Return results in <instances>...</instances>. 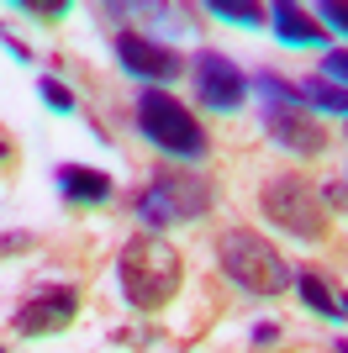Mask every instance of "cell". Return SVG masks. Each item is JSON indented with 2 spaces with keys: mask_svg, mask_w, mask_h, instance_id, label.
Returning a JSON list of instances; mask_svg holds the SVG:
<instances>
[{
  "mask_svg": "<svg viewBox=\"0 0 348 353\" xmlns=\"http://www.w3.org/2000/svg\"><path fill=\"white\" fill-rule=\"evenodd\" d=\"M116 280H122V295L132 311H164L185 280V259L159 232H137L116 259Z\"/></svg>",
  "mask_w": 348,
  "mask_h": 353,
  "instance_id": "6da1fadb",
  "label": "cell"
},
{
  "mask_svg": "<svg viewBox=\"0 0 348 353\" xmlns=\"http://www.w3.org/2000/svg\"><path fill=\"white\" fill-rule=\"evenodd\" d=\"M217 264L238 290L248 295H285L296 269L285 264V253L269 243V237L248 232V227H232V232L217 237Z\"/></svg>",
  "mask_w": 348,
  "mask_h": 353,
  "instance_id": "7a4b0ae2",
  "label": "cell"
},
{
  "mask_svg": "<svg viewBox=\"0 0 348 353\" xmlns=\"http://www.w3.org/2000/svg\"><path fill=\"white\" fill-rule=\"evenodd\" d=\"M137 132L153 148H164L169 159H201L206 148H211L206 143V127L195 121V111L180 105L169 90H159V85H148L143 95H137Z\"/></svg>",
  "mask_w": 348,
  "mask_h": 353,
  "instance_id": "3957f363",
  "label": "cell"
},
{
  "mask_svg": "<svg viewBox=\"0 0 348 353\" xmlns=\"http://www.w3.org/2000/svg\"><path fill=\"white\" fill-rule=\"evenodd\" d=\"M259 211L275 221L280 232L301 237V243H322V237L333 232V211L322 206V190L317 185H306L296 174H275L269 185L259 190Z\"/></svg>",
  "mask_w": 348,
  "mask_h": 353,
  "instance_id": "277c9868",
  "label": "cell"
},
{
  "mask_svg": "<svg viewBox=\"0 0 348 353\" xmlns=\"http://www.w3.org/2000/svg\"><path fill=\"white\" fill-rule=\"evenodd\" d=\"M259 121H264V132H269V143L285 148V153H301V159H317L333 143L327 127L311 117V105H296V101H264Z\"/></svg>",
  "mask_w": 348,
  "mask_h": 353,
  "instance_id": "5b68a950",
  "label": "cell"
},
{
  "mask_svg": "<svg viewBox=\"0 0 348 353\" xmlns=\"http://www.w3.org/2000/svg\"><path fill=\"white\" fill-rule=\"evenodd\" d=\"M190 85H195V101L206 111H238L248 101V74L217 48H201L190 59Z\"/></svg>",
  "mask_w": 348,
  "mask_h": 353,
  "instance_id": "8992f818",
  "label": "cell"
},
{
  "mask_svg": "<svg viewBox=\"0 0 348 353\" xmlns=\"http://www.w3.org/2000/svg\"><path fill=\"white\" fill-rule=\"evenodd\" d=\"M74 316H79V290L74 285H37L32 295L16 301L11 327L21 338H48V332H64Z\"/></svg>",
  "mask_w": 348,
  "mask_h": 353,
  "instance_id": "52a82bcc",
  "label": "cell"
},
{
  "mask_svg": "<svg viewBox=\"0 0 348 353\" xmlns=\"http://www.w3.org/2000/svg\"><path fill=\"white\" fill-rule=\"evenodd\" d=\"M148 195L164 206L169 221H195L211 211V179L201 174H185V169H159L148 179Z\"/></svg>",
  "mask_w": 348,
  "mask_h": 353,
  "instance_id": "ba28073f",
  "label": "cell"
},
{
  "mask_svg": "<svg viewBox=\"0 0 348 353\" xmlns=\"http://www.w3.org/2000/svg\"><path fill=\"white\" fill-rule=\"evenodd\" d=\"M116 59H122V69L137 74V79H180V69H185V59L174 53V48H164L159 37H143V32H116Z\"/></svg>",
  "mask_w": 348,
  "mask_h": 353,
  "instance_id": "9c48e42d",
  "label": "cell"
},
{
  "mask_svg": "<svg viewBox=\"0 0 348 353\" xmlns=\"http://www.w3.org/2000/svg\"><path fill=\"white\" fill-rule=\"evenodd\" d=\"M58 190H64V201H74V206H106L116 185H111V174H101V169L64 163V169H58Z\"/></svg>",
  "mask_w": 348,
  "mask_h": 353,
  "instance_id": "30bf717a",
  "label": "cell"
},
{
  "mask_svg": "<svg viewBox=\"0 0 348 353\" xmlns=\"http://www.w3.org/2000/svg\"><path fill=\"white\" fill-rule=\"evenodd\" d=\"M269 21H275V37H280V43H290V48H317L322 37H327V27L311 21V11H301L296 0L269 6Z\"/></svg>",
  "mask_w": 348,
  "mask_h": 353,
  "instance_id": "8fae6325",
  "label": "cell"
},
{
  "mask_svg": "<svg viewBox=\"0 0 348 353\" xmlns=\"http://www.w3.org/2000/svg\"><path fill=\"white\" fill-rule=\"evenodd\" d=\"M290 285L301 290V301H306L311 311H317V316H343V311H338V295L327 290V285H322V274H317V269H301V274H296Z\"/></svg>",
  "mask_w": 348,
  "mask_h": 353,
  "instance_id": "7c38bea8",
  "label": "cell"
},
{
  "mask_svg": "<svg viewBox=\"0 0 348 353\" xmlns=\"http://www.w3.org/2000/svg\"><path fill=\"white\" fill-rule=\"evenodd\" d=\"M301 101L306 105H322V111H333V117H348V90L333 85V79H301Z\"/></svg>",
  "mask_w": 348,
  "mask_h": 353,
  "instance_id": "4fadbf2b",
  "label": "cell"
},
{
  "mask_svg": "<svg viewBox=\"0 0 348 353\" xmlns=\"http://www.w3.org/2000/svg\"><path fill=\"white\" fill-rule=\"evenodd\" d=\"M206 11L217 16V21H238V27H259V21H269V11H264V6H248V0H211Z\"/></svg>",
  "mask_w": 348,
  "mask_h": 353,
  "instance_id": "5bb4252c",
  "label": "cell"
},
{
  "mask_svg": "<svg viewBox=\"0 0 348 353\" xmlns=\"http://www.w3.org/2000/svg\"><path fill=\"white\" fill-rule=\"evenodd\" d=\"M37 95H43L53 111H64V117L74 111V90L64 85V79H53V74H43V79H37Z\"/></svg>",
  "mask_w": 348,
  "mask_h": 353,
  "instance_id": "9a60e30c",
  "label": "cell"
},
{
  "mask_svg": "<svg viewBox=\"0 0 348 353\" xmlns=\"http://www.w3.org/2000/svg\"><path fill=\"white\" fill-rule=\"evenodd\" d=\"M259 95H264V101H296V105H306L301 101V85H290V79H280V74H259Z\"/></svg>",
  "mask_w": 348,
  "mask_h": 353,
  "instance_id": "2e32d148",
  "label": "cell"
},
{
  "mask_svg": "<svg viewBox=\"0 0 348 353\" xmlns=\"http://www.w3.org/2000/svg\"><path fill=\"white\" fill-rule=\"evenodd\" d=\"M132 211H137V216H143L148 227H169V216H164V206H159V201H153V195H148V190H137V195H132Z\"/></svg>",
  "mask_w": 348,
  "mask_h": 353,
  "instance_id": "e0dca14e",
  "label": "cell"
},
{
  "mask_svg": "<svg viewBox=\"0 0 348 353\" xmlns=\"http://www.w3.org/2000/svg\"><path fill=\"white\" fill-rule=\"evenodd\" d=\"M322 79H333V85L348 90V48H333V53L322 59Z\"/></svg>",
  "mask_w": 348,
  "mask_h": 353,
  "instance_id": "ac0fdd59",
  "label": "cell"
},
{
  "mask_svg": "<svg viewBox=\"0 0 348 353\" xmlns=\"http://www.w3.org/2000/svg\"><path fill=\"white\" fill-rule=\"evenodd\" d=\"M159 338V332H148V327H116L111 343H122V348H148V343Z\"/></svg>",
  "mask_w": 348,
  "mask_h": 353,
  "instance_id": "d6986e66",
  "label": "cell"
},
{
  "mask_svg": "<svg viewBox=\"0 0 348 353\" xmlns=\"http://www.w3.org/2000/svg\"><path fill=\"white\" fill-rule=\"evenodd\" d=\"M322 21H327V27H338V32H343V37H348V0H327V6H322Z\"/></svg>",
  "mask_w": 348,
  "mask_h": 353,
  "instance_id": "ffe728a7",
  "label": "cell"
},
{
  "mask_svg": "<svg viewBox=\"0 0 348 353\" xmlns=\"http://www.w3.org/2000/svg\"><path fill=\"white\" fill-rule=\"evenodd\" d=\"M37 237L32 232H0V259H11V253H27Z\"/></svg>",
  "mask_w": 348,
  "mask_h": 353,
  "instance_id": "44dd1931",
  "label": "cell"
},
{
  "mask_svg": "<svg viewBox=\"0 0 348 353\" xmlns=\"http://www.w3.org/2000/svg\"><path fill=\"white\" fill-rule=\"evenodd\" d=\"M27 11L32 16H64L69 6H64V0H27Z\"/></svg>",
  "mask_w": 348,
  "mask_h": 353,
  "instance_id": "7402d4cb",
  "label": "cell"
},
{
  "mask_svg": "<svg viewBox=\"0 0 348 353\" xmlns=\"http://www.w3.org/2000/svg\"><path fill=\"white\" fill-rule=\"evenodd\" d=\"M0 43H6V53H16V59H21V63L32 59V53H27V43H16V37H11V32H6V27H0Z\"/></svg>",
  "mask_w": 348,
  "mask_h": 353,
  "instance_id": "603a6c76",
  "label": "cell"
},
{
  "mask_svg": "<svg viewBox=\"0 0 348 353\" xmlns=\"http://www.w3.org/2000/svg\"><path fill=\"white\" fill-rule=\"evenodd\" d=\"M275 338H280L275 322H259V327H253V343H275Z\"/></svg>",
  "mask_w": 348,
  "mask_h": 353,
  "instance_id": "cb8c5ba5",
  "label": "cell"
},
{
  "mask_svg": "<svg viewBox=\"0 0 348 353\" xmlns=\"http://www.w3.org/2000/svg\"><path fill=\"white\" fill-rule=\"evenodd\" d=\"M338 311H343V316H348V295H338Z\"/></svg>",
  "mask_w": 348,
  "mask_h": 353,
  "instance_id": "d4e9b609",
  "label": "cell"
},
{
  "mask_svg": "<svg viewBox=\"0 0 348 353\" xmlns=\"http://www.w3.org/2000/svg\"><path fill=\"white\" fill-rule=\"evenodd\" d=\"M338 353H348V338H338Z\"/></svg>",
  "mask_w": 348,
  "mask_h": 353,
  "instance_id": "484cf974",
  "label": "cell"
},
{
  "mask_svg": "<svg viewBox=\"0 0 348 353\" xmlns=\"http://www.w3.org/2000/svg\"><path fill=\"white\" fill-rule=\"evenodd\" d=\"M343 185H348V174H343Z\"/></svg>",
  "mask_w": 348,
  "mask_h": 353,
  "instance_id": "4316f807",
  "label": "cell"
},
{
  "mask_svg": "<svg viewBox=\"0 0 348 353\" xmlns=\"http://www.w3.org/2000/svg\"><path fill=\"white\" fill-rule=\"evenodd\" d=\"M0 353H6V348H0Z\"/></svg>",
  "mask_w": 348,
  "mask_h": 353,
  "instance_id": "83f0119b",
  "label": "cell"
}]
</instances>
